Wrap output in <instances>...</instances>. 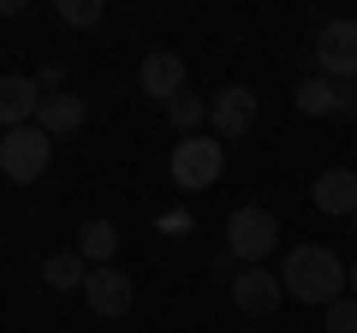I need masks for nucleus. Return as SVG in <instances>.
Returning a JSON list of instances; mask_svg holds the SVG:
<instances>
[{
  "instance_id": "nucleus-1",
  "label": "nucleus",
  "mask_w": 357,
  "mask_h": 333,
  "mask_svg": "<svg viewBox=\"0 0 357 333\" xmlns=\"http://www.w3.org/2000/svg\"><path fill=\"white\" fill-rule=\"evenodd\" d=\"M280 286H286V297H298V304L328 309L333 297H345V286H351V268L333 256L328 244H298V250H286Z\"/></svg>"
},
{
  "instance_id": "nucleus-2",
  "label": "nucleus",
  "mask_w": 357,
  "mask_h": 333,
  "mask_svg": "<svg viewBox=\"0 0 357 333\" xmlns=\"http://www.w3.org/2000/svg\"><path fill=\"white\" fill-rule=\"evenodd\" d=\"M220 166H227V143L208 137V131H197V137H178V143H173L167 173H173L178 191H208V185L220 179Z\"/></svg>"
},
{
  "instance_id": "nucleus-3",
  "label": "nucleus",
  "mask_w": 357,
  "mask_h": 333,
  "mask_svg": "<svg viewBox=\"0 0 357 333\" xmlns=\"http://www.w3.org/2000/svg\"><path fill=\"white\" fill-rule=\"evenodd\" d=\"M280 244V220L268 215V208H256V203H244V208H232L227 215V256L232 262H244V268H262V256Z\"/></svg>"
},
{
  "instance_id": "nucleus-4",
  "label": "nucleus",
  "mask_w": 357,
  "mask_h": 333,
  "mask_svg": "<svg viewBox=\"0 0 357 333\" xmlns=\"http://www.w3.org/2000/svg\"><path fill=\"white\" fill-rule=\"evenodd\" d=\"M310 60L333 84H357V18H328L310 42Z\"/></svg>"
},
{
  "instance_id": "nucleus-5",
  "label": "nucleus",
  "mask_w": 357,
  "mask_h": 333,
  "mask_svg": "<svg viewBox=\"0 0 357 333\" xmlns=\"http://www.w3.org/2000/svg\"><path fill=\"white\" fill-rule=\"evenodd\" d=\"M48 161H54V137L48 131L18 125V131L0 137V173H6L13 185H36L42 173H48Z\"/></svg>"
},
{
  "instance_id": "nucleus-6",
  "label": "nucleus",
  "mask_w": 357,
  "mask_h": 333,
  "mask_svg": "<svg viewBox=\"0 0 357 333\" xmlns=\"http://www.w3.org/2000/svg\"><path fill=\"white\" fill-rule=\"evenodd\" d=\"M250 125H256V95L244 90V84H227L220 95H208V137L238 143Z\"/></svg>"
},
{
  "instance_id": "nucleus-7",
  "label": "nucleus",
  "mask_w": 357,
  "mask_h": 333,
  "mask_svg": "<svg viewBox=\"0 0 357 333\" xmlns=\"http://www.w3.org/2000/svg\"><path fill=\"white\" fill-rule=\"evenodd\" d=\"M227 292H232V304H238L244 316H274L280 297H286V286H280V274H268V268H238V280H232Z\"/></svg>"
},
{
  "instance_id": "nucleus-8",
  "label": "nucleus",
  "mask_w": 357,
  "mask_h": 333,
  "mask_svg": "<svg viewBox=\"0 0 357 333\" xmlns=\"http://www.w3.org/2000/svg\"><path fill=\"white\" fill-rule=\"evenodd\" d=\"M131 297H137V292H131V274H126V268H89V280H84V304L96 309V316H107V321L126 316Z\"/></svg>"
},
{
  "instance_id": "nucleus-9",
  "label": "nucleus",
  "mask_w": 357,
  "mask_h": 333,
  "mask_svg": "<svg viewBox=\"0 0 357 333\" xmlns=\"http://www.w3.org/2000/svg\"><path fill=\"white\" fill-rule=\"evenodd\" d=\"M36 107H42V84L24 72L0 77V131H18V125H36Z\"/></svg>"
},
{
  "instance_id": "nucleus-10",
  "label": "nucleus",
  "mask_w": 357,
  "mask_h": 333,
  "mask_svg": "<svg viewBox=\"0 0 357 333\" xmlns=\"http://www.w3.org/2000/svg\"><path fill=\"white\" fill-rule=\"evenodd\" d=\"M310 196H316V208H321V215L351 220V215H357V173H351V166H328V173H316Z\"/></svg>"
},
{
  "instance_id": "nucleus-11",
  "label": "nucleus",
  "mask_w": 357,
  "mask_h": 333,
  "mask_svg": "<svg viewBox=\"0 0 357 333\" xmlns=\"http://www.w3.org/2000/svg\"><path fill=\"white\" fill-rule=\"evenodd\" d=\"M84 119H89V102L72 90L42 95V107H36V131H48V137H72V131H84Z\"/></svg>"
},
{
  "instance_id": "nucleus-12",
  "label": "nucleus",
  "mask_w": 357,
  "mask_h": 333,
  "mask_svg": "<svg viewBox=\"0 0 357 333\" xmlns=\"http://www.w3.org/2000/svg\"><path fill=\"white\" fill-rule=\"evenodd\" d=\"M137 84H143V95H155V102H173V95H185V60L167 54V48H155L149 60L137 65Z\"/></svg>"
},
{
  "instance_id": "nucleus-13",
  "label": "nucleus",
  "mask_w": 357,
  "mask_h": 333,
  "mask_svg": "<svg viewBox=\"0 0 357 333\" xmlns=\"http://www.w3.org/2000/svg\"><path fill=\"white\" fill-rule=\"evenodd\" d=\"M72 250L89 262V268H114L119 226H114V220H84V226H77V244H72Z\"/></svg>"
},
{
  "instance_id": "nucleus-14",
  "label": "nucleus",
  "mask_w": 357,
  "mask_h": 333,
  "mask_svg": "<svg viewBox=\"0 0 357 333\" xmlns=\"http://www.w3.org/2000/svg\"><path fill=\"white\" fill-rule=\"evenodd\" d=\"M292 107H298V114H310V119H328V114H340V84H333V77H321V72L298 77Z\"/></svg>"
},
{
  "instance_id": "nucleus-15",
  "label": "nucleus",
  "mask_w": 357,
  "mask_h": 333,
  "mask_svg": "<svg viewBox=\"0 0 357 333\" xmlns=\"http://www.w3.org/2000/svg\"><path fill=\"white\" fill-rule=\"evenodd\" d=\"M42 280H48L54 292H84V280H89V262L77 256V250H54V256L42 262Z\"/></svg>"
},
{
  "instance_id": "nucleus-16",
  "label": "nucleus",
  "mask_w": 357,
  "mask_h": 333,
  "mask_svg": "<svg viewBox=\"0 0 357 333\" xmlns=\"http://www.w3.org/2000/svg\"><path fill=\"white\" fill-rule=\"evenodd\" d=\"M167 119H173L178 137H197V131L208 125V102L203 95H173V102H167Z\"/></svg>"
},
{
  "instance_id": "nucleus-17",
  "label": "nucleus",
  "mask_w": 357,
  "mask_h": 333,
  "mask_svg": "<svg viewBox=\"0 0 357 333\" xmlns=\"http://www.w3.org/2000/svg\"><path fill=\"white\" fill-rule=\"evenodd\" d=\"M102 0H54V18L60 24H72V30H89V24H102Z\"/></svg>"
},
{
  "instance_id": "nucleus-18",
  "label": "nucleus",
  "mask_w": 357,
  "mask_h": 333,
  "mask_svg": "<svg viewBox=\"0 0 357 333\" xmlns=\"http://www.w3.org/2000/svg\"><path fill=\"white\" fill-rule=\"evenodd\" d=\"M321 327L328 333H357V297H333V304L321 309Z\"/></svg>"
},
{
  "instance_id": "nucleus-19",
  "label": "nucleus",
  "mask_w": 357,
  "mask_h": 333,
  "mask_svg": "<svg viewBox=\"0 0 357 333\" xmlns=\"http://www.w3.org/2000/svg\"><path fill=\"white\" fill-rule=\"evenodd\" d=\"M208 274H215V280H227V286H232V280H238V262H232V256H227V250H220V256H215V262H208Z\"/></svg>"
},
{
  "instance_id": "nucleus-20",
  "label": "nucleus",
  "mask_w": 357,
  "mask_h": 333,
  "mask_svg": "<svg viewBox=\"0 0 357 333\" xmlns=\"http://www.w3.org/2000/svg\"><path fill=\"white\" fill-rule=\"evenodd\" d=\"M340 114H357V84H340Z\"/></svg>"
},
{
  "instance_id": "nucleus-21",
  "label": "nucleus",
  "mask_w": 357,
  "mask_h": 333,
  "mask_svg": "<svg viewBox=\"0 0 357 333\" xmlns=\"http://www.w3.org/2000/svg\"><path fill=\"white\" fill-rule=\"evenodd\" d=\"M351 297H357V262H351Z\"/></svg>"
},
{
  "instance_id": "nucleus-22",
  "label": "nucleus",
  "mask_w": 357,
  "mask_h": 333,
  "mask_svg": "<svg viewBox=\"0 0 357 333\" xmlns=\"http://www.w3.org/2000/svg\"><path fill=\"white\" fill-rule=\"evenodd\" d=\"M351 232H357V215H351Z\"/></svg>"
}]
</instances>
